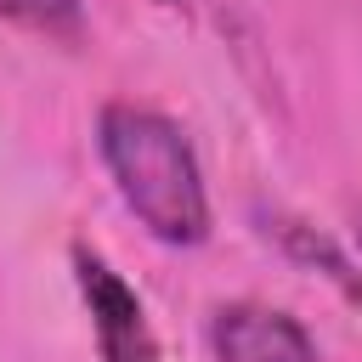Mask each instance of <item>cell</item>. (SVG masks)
Masks as SVG:
<instances>
[{
  "label": "cell",
  "mask_w": 362,
  "mask_h": 362,
  "mask_svg": "<svg viewBox=\"0 0 362 362\" xmlns=\"http://www.w3.org/2000/svg\"><path fill=\"white\" fill-rule=\"evenodd\" d=\"M356 243H362V209H356Z\"/></svg>",
  "instance_id": "cell-5"
},
{
  "label": "cell",
  "mask_w": 362,
  "mask_h": 362,
  "mask_svg": "<svg viewBox=\"0 0 362 362\" xmlns=\"http://www.w3.org/2000/svg\"><path fill=\"white\" fill-rule=\"evenodd\" d=\"M0 17L51 40H79L85 28V0H0Z\"/></svg>",
  "instance_id": "cell-4"
},
{
  "label": "cell",
  "mask_w": 362,
  "mask_h": 362,
  "mask_svg": "<svg viewBox=\"0 0 362 362\" xmlns=\"http://www.w3.org/2000/svg\"><path fill=\"white\" fill-rule=\"evenodd\" d=\"M96 153L147 238L170 249H192L209 238V187L187 130L170 113L141 102H107L96 113Z\"/></svg>",
  "instance_id": "cell-1"
},
{
  "label": "cell",
  "mask_w": 362,
  "mask_h": 362,
  "mask_svg": "<svg viewBox=\"0 0 362 362\" xmlns=\"http://www.w3.org/2000/svg\"><path fill=\"white\" fill-rule=\"evenodd\" d=\"M209 351L215 362H317V345L300 317L260 305V300H232L209 317Z\"/></svg>",
  "instance_id": "cell-3"
},
{
  "label": "cell",
  "mask_w": 362,
  "mask_h": 362,
  "mask_svg": "<svg viewBox=\"0 0 362 362\" xmlns=\"http://www.w3.org/2000/svg\"><path fill=\"white\" fill-rule=\"evenodd\" d=\"M74 283L85 294L102 362H158V339H153V322H147L136 288L85 243H74Z\"/></svg>",
  "instance_id": "cell-2"
}]
</instances>
